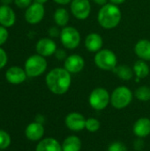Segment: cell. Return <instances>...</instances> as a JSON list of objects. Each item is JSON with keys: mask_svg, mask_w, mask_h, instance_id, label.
Instances as JSON below:
<instances>
[{"mask_svg": "<svg viewBox=\"0 0 150 151\" xmlns=\"http://www.w3.org/2000/svg\"><path fill=\"white\" fill-rule=\"evenodd\" d=\"M45 82L51 93L61 96L69 90L72 85V76L66 69L56 67L47 73Z\"/></svg>", "mask_w": 150, "mask_h": 151, "instance_id": "6da1fadb", "label": "cell"}, {"mask_svg": "<svg viewBox=\"0 0 150 151\" xmlns=\"http://www.w3.org/2000/svg\"><path fill=\"white\" fill-rule=\"evenodd\" d=\"M122 19V12L118 5L107 3L103 5L97 14V21L104 29H113L117 27Z\"/></svg>", "mask_w": 150, "mask_h": 151, "instance_id": "7a4b0ae2", "label": "cell"}, {"mask_svg": "<svg viewBox=\"0 0 150 151\" xmlns=\"http://www.w3.org/2000/svg\"><path fill=\"white\" fill-rule=\"evenodd\" d=\"M47 67L48 63L46 58L37 53L28 57L24 64V69L27 75L31 78L41 76L43 73H45Z\"/></svg>", "mask_w": 150, "mask_h": 151, "instance_id": "3957f363", "label": "cell"}, {"mask_svg": "<svg viewBox=\"0 0 150 151\" xmlns=\"http://www.w3.org/2000/svg\"><path fill=\"white\" fill-rule=\"evenodd\" d=\"M94 61L95 65L103 71H113L118 65L117 55L109 49H102L96 52Z\"/></svg>", "mask_w": 150, "mask_h": 151, "instance_id": "277c9868", "label": "cell"}, {"mask_svg": "<svg viewBox=\"0 0 150 151\" xmlns=\"http://www.w3.org/2000/svg\"><path fill=\"white\" fill-rule=\"evenodd\" d=\"M133 92L126 86L116 88L111 95V104L117 110L127 107L133 100Z\"/></svg>", "mask_w": 150, "mask_h": 151, "instance_id": "5b68a950", "label": "cell"}, {"mask_svg": "<svg viewBox=\"0 0 150 151\" xmlns=\"http://www.w3.org/2000/svg\"><path fill=\"white\" fill-rule=\"evenodd\" d=\"M62 45L67 50H74L80 43V34L74 27H65L60 31L59 35Z\"/></svg>", "mask_w": 150, "mask_h": 151, "instance_id": "8992f818", "label": "cell"}, {"mask_svg": "<svg viewBox=\"0 0 150 151\" xmlns=\"http://www.w3.org/2000/svg\"><path fill=\"white\" fill-rule=\"evenodd\" d=\"M88 103L95 111L104 110L111 103V95L103 88H96L89 95Z\"/></svg>", "mask_w": 150, "mask_h": 151, "instance_id": "52a82bcc", "label": "cell"}, {"mask_svg": "<svg viewBox=\"0 0 150 151\" xmlns=\"http://www.w3.org/2000/svg\"><path fill=\"white\" fill-rule=\"evenodd\" d=\"M44 15H45L44 5L34 2L26 9L25 19L30 25H36L42 20Z\"/></svg>", "mask_w": 150, "mask_h": 151, "instance_id": "ba28073f", "label": "cell"}, {"mask_svg": "<svg viewBox=\"0 0 150 151\" xmlns=\"http://www.w3.org/2000/svg\"><path fill=\"white\" fill-rule=\"evenodd\" d=\"M72 14L80 20L88 19L91 12V4L89 0H72L70 4Z\"/></svg>", "mask_w": 150, "mask_h": 151, "instance_id": "9c48e42d", "label": "cell"}, {"mask_svg": "<svg viewBox=\"0 0 150 151\" xmlns=\"http://www.w3.org/2000/svg\"><path fill=\"white\" fill-rule=\"evenodd\" d=\"M57 50V48L56 42L51 38H48V37L40 39L35 45L36 53L44 58L54 55Z\"/></svg>", "mask_w": 150, "mask_h": 151, "instance_id": "30bf717a", "label": "cell"}, {"mask_svg": "<svg viewBox=\"0 0 150 151\" xmlns=\"http://www.w3.org/2000/svg\"><path fill=\"white\" fill-rule=\"evenodd\" d=\"M86 120L87 119L82 114L79 112H71L65 117V123L71 131L80 132L86 127Z\"/></svg>", "mask_w": 150, "mask_h": 151, "instance_id": "8fae6325", "label": "cell"}, {"mask_svg": "<svg viewBox=\"0 0 150 151\" xmlns=\"http://www.w3.org/2000/svg\"><path fill=\"white\" fill-rule=\"evenodd\" d=\"M85 67V60L79 54H72L67 56L65 60L64 68L66 69L71 74L81 72Z\"/></svg>", "mask_w": 150, "mask_h": 151, "instance_id": "7c38bea8", "label": "cell"}, {"mask_svg": "<svg viewBox=\"0 0 150 151\" xmlns=\"http://www.w3.org/2000/svg\"><path fill=\"white\" fill-rule=\"evenodd\" d=\"M27 78V73L24 68L17 65L11 66L5 72L6 81L12 85H19L23 83Z\"/></svg>", "mask_w": 150, "mask_h": 151, "instance_id": "4fadbf2b", "label": "cell"}, {"mask_svg": "<svg viewBox=\"0 0 150 151\" xmlns=\"http://www.w3.org/2000/svg\"><path fill=\"white\" fill-rule=\"evenodd\" d=\"M26 137L32 142H38L41 141L44 135V127L43 125L34 121L27 125L25 130Z\"/></svg>", "mask_w": 150, "mask_h": 151, "instance_id": "5bb4252c", "label": "cell"}, {"mask_svg": "<svg viewBox=\"0 0 150 151\" xmlns=\"http://www.w3.org/2000/svg\"><path fill=\"white\" fill-rule=\"evenodd\" d=\"M16 21V14L10 5H0V26L6 28L12 27Z\"/></svg>", "mask_w": 150, "mask_h": 151, "instance_id": "9a60e30c", "label": "cell"}, {"mask_svg": "<svg viewBox=\"0 0 150 151\" xmlns=\"http://www.w3.org/2000/svg\"><path fill=\"white\" fill-rule=\"evenodd\" d=\"M84 44L86 49L89 52L96 53L100 50H102L103 45V40L98 33H90L87 35Z\"/></svg>", "mask_w": 150, "mask_h": 151, "instance_id": "2e32d148", "label": "cell"}, {"mask_svg": "<svg viewBox=\"0 0 150 151\" xmlns=\"http://www.w3.org/2000/svg\"><path fill=\"white\" fill-rule=\"evenodd\" d=\"M133 134L139 138H145L150 134V119L148 118L139 119L133 125Z\"/></svg>", "mask_w": 150, "mask_h": 151, "instance_id": "e0dca14e", "label": "cell"}, {"mask_svg": "<svg viewBox=\"0 0 150 151\" xmlns=\"http://www.w3.org/2000/svg\"><path fill=\"white\" fill-rule=\"evenodd\" d=\"M134 53L144 61H150V41L147 39L139 40L134 46Z\"/></svg>", "mask_w": 150, "mask_h": 151, "instance_id": "ac0fdd59", "label": "cell"}, {"mask_svg": "<svg viewBox=\"0 0 150 151\" xmlns=\"http://www.w3.org/2000/svg\"><path fill=\"white\" fill-rule=\"evenodd\" d=\"M35 151H62V145L56 139L48 137L39 142Z\"/></svg>", "mask_w": 150, "mask_h": 151, "instance_id": "d6986e66", "label": "cell"}, {"mask_svg": "<svg viewBox=\"0 0 150 151\" xmlns=\"http://www.w3.org/2000/svg\"><path fill=\"white\" fill-rule=\"evenodd\" d=\"M62 145V151H80L81 149V141L76 135L66 137Z\"/></svg>", "mask_w": 150, "mask_h": 151, "instance_id": "ffe728a7", "label": "cell"}, {"mask_svg": "<svg viewBox=\"0 0 150 151\" xmlns=\"http://www.w3.org/2000/svg\"><path fill=\"white\" fill-rule=\"evenodd\" d=\"M53 19H54V21L57 27H65L67 26V24L70 20V14L65 8L60 7L55 11L54 15H53Z\"/></svg>", "mask_w": 150, "mask_h": 151, "instance_id": "44dd1931", "label": "cell"}, {"mask_svg": "<svg viewBox=\"0 0 150 151\" xmlns=\"http://www.w3.org/2000/svg\"><path fill=\"white\" fill-rule=\"evenodd\" d=\"M135 76L139 79H145L149 74L150 68L149 65L144 60H138L134 63L133 67Z\"/></svg>", "mask_w": 150, "mask_h": 151, "instance_id": "7402d4cb", "label": "cell"}, {"mask_svg": "<svg viewBox=\"0 0 150 151\" xmlns=\"http://www.w3.org/2000/svg\"><path fill=\"white\" fill-rule=\"evenodd\" d=\"M119 79L123 81H130L133 79L134 73L133 70L129 67L128 65H117L113 71H112Z\"/></svg>", "mask_w": 150, "mask_h": 151, "instance_id": "603a6c76", "label": "cell"}, {"mask_svg": "<svg viewBox=\"0 0 150 151\" xmlns=\"http://www.w3.org/2000/svg\"><path fill=\"white\" fill-rule=\"evenodd\" d=\"M135 97L141 102H148L150 100V88L148 86H141L135 90Z\"/></svg>", "mask_w": 150, "mask_h": 151, "instance_id": "cb8c5ba5", "label": "cell"}, {"mask_svg": "<svg viewBox=\"0 0 150 151\" xmlns=\"http://www.w3.org/2000/svg\"><path fill=\"white\" fill-rule=\"evenodd\" d=\"M11 139L10 134L6 131L0 129V150H6L11 145Z\"/></svg>", "mask_w": 150, "mask_h": 151, "instance_id": "d4e9b609", "label": "cell"}, {"mask_svg": "<svg viewBox=\"0 0 150 151\" xmlns=\"http://www.w3.org/2000/svg\"><path fill=\"white\" fill-rule=\"evenodd\" d=\"M101 127V123L95 118H89L86 120V129L90 133L97 132Z\"/></svg>", "mask_w": 150, "mask_h": 151, "instance_id": "484cf974", "label": "cell"}, {"mask_svg": "<svg viewBox=\"0 0 150 151\" xmlns=\"http://www.w3.org/2000/svg\"><path fill=\"white\" fill-rule=\"evenodd\" d=\"M108 151H127V148L123 142H115L109 146Z\"/></svg>", "mask_w": 150, "mask_h": 151, "instance_id": "4316f807", "label": "cell"}, {"mask_svg": "<svg viewBox=\"0 0 150 151\" xmlns=\"http://www.w3.org/2000/svg\"><path fill=\"white\" fill-rule=\"evenodd\" d=\"M9 37V32L6 27L0 26V47L4 45Z\"/></svg>", "mask_w": 150, "mask_h": 151, "instance_id": "83f0119b", "label": "cell"}, {"mask_svg": "<svg viewBox=\"0 0 150 151\" xmlns=\"http://www.w3.org/2000/svg\"><path fill=\"white\" fill-rule=\"evenodd\" d=\"M8 62V56L5 50L0 47V69H3Z\"/></svg>", "mask_w": 150, "mask_h": 151, "instance_id": "f1b7e54d", "label": "cell"}, {"mask_svg": "<svg viewBox=\"0 0 150 151\" xmlns=\"http://www.w3.org/2000/svg\"><path fill=\"white\" fill-rule=\"evenodd\" d=\"M13 3L20 9H27L33 3V0H14Z\"/></svg>", "mask_w": 150, "mask_h": 151, "instance_id": "f546056e", "label": "cell"}, {"mask_svg": "<svg viewBox=\"0 0 150 151\" xmlns=\"http://www.w3.org/2000/svg\"><path fill=\"white\" fill-rule=\"evenodd\" d=\"M54 55H55L56 58L58 59V60H65V58H67L66 52L63 49H57Z\"/></svg>", "mask_w": 150, "mask_h": 151, "instance_id": "4dcf8cb0", "label": "cell"}, {"mask_svg": "<svg viewBox=\"0 0 150 151\" xmlns=\"http://www.w3.org/2000/svg\"><path fill=\"white\" fill-rule=\"evenodd\" d=\"M48 34L50 37H58L60 35V31L57 27H51L49 28Z\"/></svg>", "mask_w": 150, "mask_h": 151, "instance_id": "1f68e13d", "label": "cell"}, {"mask_svg": "<svg viewBox=\"0 0 150 151\" xmlns=\"http://www.w3.org/2000/svg\"><path fill=\"white\" fill-rule=\"evenodd\" d=\"M143 145H144V142H143L142 140H141V138L138 139V140H136V141L134 142V149H135L136 150H141L143 149Z\"/></svg>", "mask_w": 150, "mask_h": 151, "instance_id": "d6a6232c", "label": "cell"}, {"mask_svg": "<svg viewBox=\"0 0 150 151\" xmlns=\"http://www.w3.org/2000/svg\"><path fill=\"white\" fill-rule=\"evenodd\" d=\"M55 3L60 4V5H65V4H71V2L72 0H53Z\"/></svg>", "mask_w": 150, "mask_h": 151, "instance_id": "836d02e7", "label": "cell"}, {"mask_svg": "<svg viewBox=\"0 0 150 151\" xmlns=\"http://www.w3.org/2000/svg\"><path fill=\"white\" fill-rule=\"evenodd\" d=\"M108 1H109V0H93V2H94L95 4H98V5H101V6L106 4L108 3Z\"/></svg>", "mask_w": 150, "mask_h": 151, "instance_id": "e575fe53", "label": "cell"}, {"mask_svg": "<svg viewBox=\"0 0 150 151\" xmlns=\"http://www.w3.org/2000/svg\"><path fill=\"white\" fill-rule=\"evenodd\" d=\"M110 3L113 4H116V5H119V4H124L126 0H109Z\"/></svg>", "mask_w": 150, "mask_h": 151, "instance_id": "d590c367", "label": "cell"}, {"mask_svg": "<svg viewBox=\"0 0 150 151\" xmlns=\"http://www.w3.org/2000/svg\"><path fill=\"white\" fill-rule=\"evenodd\" d=\"M44 120L45 119H44V117L42 115H37L36 118H35V121L38 122V123H41V124H43Z\"/></svg>", "mask_w": 150, "mask_h": 151, "instance_id": "8d00e7d4", "label": "cell"}, {"mask_svg": "<svg viewBox=\"0 0 150 151\" xmlns=\"http://www.w3.org/2000/svg\"><path fill=\"white\" fill-rule=\"evenodd\" d=\"M12 2H14V0H1L2 4H5V5H10Z\"/></svg>", "mask_w": 150, "mask_h": 151, "instance_id": "74e56055", "label": "cell"}, {"mask_svg": "<svg viewBox=\"0 0 150 151\" xmlns=\"http://www.w3.org/2000/svg\"><path fill=\"white\" fill-rule=\"evenodd\" d=\"M34 2L39 3V4H44L45 3L48 2V0H34Z\"/></svg>", "mask_w": 150, "mask_h": 151, "instance_id": "f35d334b", "label": "cell"}, {"mask_svg": "<svg viewBox=\"0 0 150 151\" xmlns=\"http://www.w3.org/2000/svg\"><path fill=\"white\" fill-rule=\"evenodd\" d=\"M0 151H4V150H0Z\"/></svg>", "mask_w": 150, "mask_h": 151, "instance_id": "ab89813d", "label": "cell"}]
</instances>
